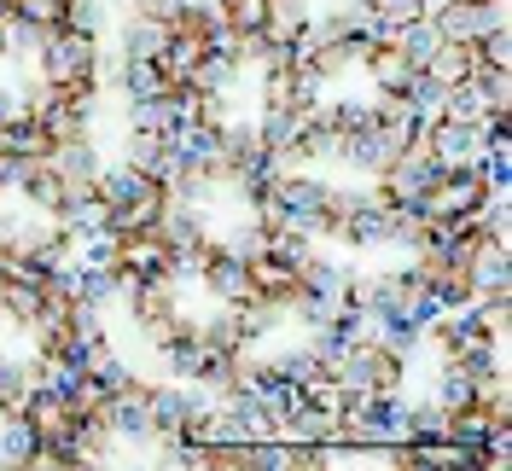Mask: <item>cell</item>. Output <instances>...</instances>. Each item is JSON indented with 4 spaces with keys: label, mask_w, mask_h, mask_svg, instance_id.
<instances>
[{
    "label": "cell",
    "mask_w": 512,
    "mask_h": 471,
    "mask_svg": "<svg viewBox=\"0 0 512 471\" xmlns=\"http://www.w3.org/2000/svg\"><path fill=\"white\" fill-rule=\"evenodd\" d=\"M489 163H466V169H431V181L419 192V216L425 221H454V216H478L489 204Z\"/></svg>",
    "instance_id": "cell-1"
},
{
    "label": "cell",
    "mask_w": 512,
    "mask_h": 471,
    "mask_svg": "<svg viewBox=\"0 0 512 471\" xmlns=\"http://www.w3.org/2000/svg\"><path fill=\"white\" fill-rule=\"evenodd\" d=\"M24 64H30V82L24 88H35V82H70V76H99V35L53 24L47 41H41V53Z\"/></svg>",
    "instance_id": "cell-2"
},
{
    "label": "cell",
    "mask_w": 512,
    "mask_h": 471,
    "mask_svg": "<svg viewBox=\"0 0 512 471\" xmlns=\"http://www.w3.org/2000/svg\"><path fill=\"white\" fill-rule=\"evenodd\" d=\"M414 134H402V128H384L379 117L373 123H361L344 134V146H338V163L344 169H355V175H384L396 157H402V146H408Z\"/></svg>",
    "instance_id": "cell-3"
},
{
    "label": "cell",
    "mask_w": 512,
    "mask_h": 471,
    "mask_svg": "<svg viewBox=\"0 0 512 471\" xmlns=\"http://www.w3.org/2000/svg\"><path fill=\"white\" fill-rule=\"evenodd\" d=\"M425 146H431V163L437 169H466V163H483L489 157V134H483V123L437 117V123H425Z\"/></svg>",
    "instance_id": "cell-4"
},
{
    "label": "cell",
    "mask_w": 512,
    "mask_h": 471,
    "mask_svg": "<svg viewBox=\"0 0 512 471\" xmlns=\"http://www.w3.org/2000/svg\"><path fill=\"white\" fill-rule=\"evenodd\" d=\"M18 192L30 198L41 216L64 221V181H59V169H53L47 157H35V163H24V169H18Z\"/></svg>",
    "instance_id": "cell-5"
},
{
    "label": "cell",
    "mask_w": 512,
    "mask_h": 471,
    "mask_svg": "<svg viewBox=\"0 0 512 471\" xmlns=\"http://www.w3.org/2000/svg\"><path fill=\"white\" fill-rule=\"evenodd\" d=\"M198 285L216 297V303H245L251 297V274H245V262L233 251H216L210 262H204V274H198Z\"/></svg>",
    "instance_id": "cell-6"
},
{
    "label": "cell",
    "mask_w": 512,
    "mask_h": 471,
    "mask_svg": "<svg viewBox=\"0 0 512 471\" xmlns=\"http://www.w3.org/2000/svg\"><path fill=\"white\" fill-rule=\"evenodd\" d=\"M431 82H443V88H454V82H466L472 70H478V41H437L431 53H425V64H419Z\"/></svg>",
    "instance_id": "cell-7"
},
{
    "label": "cell",
    "mask_w": 512,
    "mask_h": 471,
    "mask_svg": "<svg viewBox=\"0 0 512 471\" xmlns=\"http://www.w3.org/2000/svg\"><path fill=\"white\" fill-rule=\"evenodd\" d=\"M169 24L152 18V12H128L123 24V59H163V47H169Z\"/></svg>",
    "instance_id": "cell-8"
},
{
    "label": "cell",
    "mask_w": 512,
    "mask_h": 471,
    "mask_svg": "<svg viewBox=\"0 0 512 471\" xmlns=\"http://www.w3.org/2000/svg\"><path fill=\"white\" fill-rule=\"evenodd\" d=\"M245 274H251V291H262V297H274V303H286L291 309V297H297V274H291L286 262H280V256H251V262H245Z\"/></svg>",
    "instance_id": "cell-9"
},
{
    "label": "cell",
    "mask_w": 512,
    "mask_h": 471,
    "mask_svg": "<svg viewBox=\"0 0 512 471\" xmlns=\"http://www.w3.org/2000/svg\"><path fill=\"white\" fill-rule=\"evenodd\" d=\"M466 274H472L478 291H507V239H495V233H489L478 251H472Z\"/></svg>",
    "instance_id": "cell-10"
},
{
    "label": "cell",
    "mask_w": 512,
    "mask_h": 471,
    "mask_svg": "<svg viewBox=\"0 0 512 471\" xmlns=\"http://www.w3.org/2000/svg\"><path fill=\"white\" fill-rule=\"evenodd\" d=\"M437 117H454V123H483L489 117V94H483V82H478V70L466 76V82H454L443 94V111Z\"/></svg>",
    "instance_id": "cell-11"
},
{
    "label": "cell",
    "mask_w": 512,
    "mask_h": 471,
    "mask_svg": "<svg viewBox=\"0 0 512 471\" xmlns=\"http://www.w3.org/2000/svg\"><path fill=\"white\" fill-rule=\"evenodd\" d=\"M309 18H315L309 0H268V12H262V35H268V41H297Z\"/></svg>",
    "instance_id": "cell-12"
},
{
    "label": "cell",
    "mask_w": 512,
    "mask_h": 471,
    "mask_svg": "<svg viewBox=\"0 0 512 471\" xmlns=\"http://www.w3.org/2000/svg\"><path fill=\"white\" fill-rule=\"evenodd\" d=\"M233 76H239L233 59H222V53H210V47H204V59L187 70V88H192V94H227V88H233Z\"/></svg>",
    "instance_id": "cell-13"
},
{
    "label": "cell",
    "mask_w": 512,
    "mask_h": 471,
    "mask_svg": "<svg viewBox=\"0 0 512 471\" xmlns=\"http://www.w3.org/2000/svg\"><path fill=\"white\" fill-rule=\"evenodd\" d=\"M30 390H35L30 361H12V355H0V413H18Z\"/></svg>",
    "instance_id": "cell-14"
},
{
    "label": "cell",
    "mask_w": 512,
    "mask_h": 471,
    "mask_svg": "<svg viewBox=\"0 0 512 471\" xmlns=\"http://www.w3.org/2000/svg\"><path fill=\"white\" fill-rule=\"evenodd\" d=\"M0 303H6V314L30 332L35 320H41V285H24V280H0Z\"/></svg>",
    "instance_id": "cell-15"
},
{
    "label": "cell",
    "mask_w": 512,
    "mask_h": 471,
    "mask_svg": "<svg viewBox=\"0 0 512 471\" xmlns=\"http://www.w3.org/2000/svg\"><path fill=\"white\" fill-rule=\"evenodd\" d=\"M163 134H152V128H128V146H123V163H134L140 175H152L158 169V157H163Z\"/></svg>",
    "instance_id": "cell-16"
},
{
    "label": "cell",
    "mask_w": 512,
    "mask_h": 471,
    "mask_svg": "<svg viewBox=\"0 0 512 471\" xmlns=\"http://www.w3.org/2000/svg\"><path fill=\"white\" fill-rule=\"evenodd\" d=\"M443 402L431 396V402H408V442H437L443 437Z\"/></svg>",
    "instance_id": "cell-17"
},
{
    "label": "cell",
    "mask_w": 512,
    "mask_h": 471,
    "mask_svg": "<svg viewBox=\"0 0 512 471\" xmlns=\"http://www.w3.org/2000/svg\"><path fill=\"white\" fill-rule=\"evenodd\" d=\"M222 251H233L239 262H251V256L268 251V227H262V221H251V227H239V233H222Z\"/></svg>",
    "instance_id": "cell-18"
},
{
    "label": "cell",
    "mask_w": 512,
    "mask_h": 471,
    "mask_svg": "<svg viewBox=\"0 0 512 471\" xmlns=\"http://www.w3.org/2000/svg\"><path fill=\"white\" fill-rule=\"evenodd\" d=\"M18 18H30V24H41V30H53V24H64V0H6Z\"/></svg>",
    "instance_id": "cell-19"
},
{
    "label": "cell",
    "mask_w": 512,
    "mask_h": 471,
    "mask_svg": "<svg viewBox=\"0 0 512 471\" xmlns=\"http://www.w3.org/2000/svg\"><path fill=\"white\" fill-rule=\"evenodd\" d=\"M448 0H419V12H425V18H431V12H443Z\"/></svg>",
    "instance_id": "cell-20"
},
{
    "label": "cell",
    "mask_w": 512,
    "mask_h": 471,
    "mask_svg": "<svg viewBox=\"0 0 512 471\" xmlns=\"http://www.w3.org/2000/svg\"><path fill=\"white\" fill-rule=\"evenodd\" d=\"M0 12H12V6H6V0H0Z\"/></svg>",
    "instance_id": "cell-21"
}]
</instances>
